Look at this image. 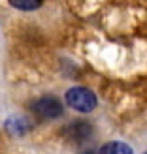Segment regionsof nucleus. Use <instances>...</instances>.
I'll return each mask as SVG.
<instances>
[{
	"label": "nucleus",
	"instance_id": "nucleus-1",
	"mask_svg": "<svg viewBox=\"0 0 147 154\" xmlns=\"http://www.w3.org/2000/svg\"><path fill=\"white\" fill-rule=\"evenodd\" d=\"M66 103L79 113H91L96 107V96L89 88L74 87L66 92Z\"/></svg>",
	"mask_w": 147,
	"mask_h": 154
},
{
	"label": "nucleus",
	"instance_id": "nucleus-3",
	"mask_svg": "<svg viewBox=\"0 0 147 154\" xmlns=\"http://www.w3.org/2000/svg\"><path fill=\"white\" fill-rule=\"evenodd\" d=\"M66 137H70L74 143H83L91 137V126L87 122H74V124L64 128Z\"/></svg>",
	"mask_w": 147,
	"mask_h": 154
},
{
	"label": "nucleus",
	"instance_id": "nucleus-2",
	"mask_svg": "<svg viewBox=\"0 0 147 154\" xmlns=\"http://www.w3.org/2000/svg\"><path fill=\"white\" fill-rule=\"evenodd\" d=\"M30 111H32L38 119L51 120V119H59L60 115H62V103L53 96H43V98L36 100V102L30 105Z\"/></svg>",
	"mask_w": 147,
	"mask_h": 154
},
{
	"label": "nucleus",
	"instance_id": "nucleus-4",
	"mask_svg": "<svg viewBox=\"0 0 147 154\" xmlns=\"http://www.w3.org/2000/svg\"><path fill=\"white\" fill-rule=\"evenodd\" d=\"M28 130H30L28 120L21 119V117H11V119L6 120V132L11 134V135H23V134H27Z\"/></svg>",
	"mask_w": 147,
	"mask_h": 154
},
{
	"label": "nucleus",
	"instance_id": "nucleus-5",
	"mask_svg": "<svg viewBox=\"0 0 147 154\" xmlns=\"http://www.w3.org/2000/svg\"><path fill=\"white\" fill-rule=\"evenodd\" d=\"M100 154H132V149L123 141H111L100 149Z\"/></svg>",
	"mask_w": 147,
	"mask_h": 154
},
{
	"label": "nucleus",
	"instance_id": "nucleus-6",
	"mask_svg": "<svg viewBox=\"0 0 147 154\" xmlns=\"http://www.w3.org/2000/svg\"><path fill=\"white\" fill-rule=\"evenodd\" d=\"M10 4L17 10H23V11H30V10H38L43 0H10Z\"/></svg>",
	"mask_w": 147,
	"mask_h": 154
},
{
	"label": "nucleus",
	"instance_id": "nucleus-7",
	"mask_svg": "<svg viewBox=\"0 0 147 154\" xmlns=\"http://www.w3.org/2000/svg\"><path fill=\"white\" fill-rule=\"evenodd\" d=\"M145 154H147V152H145Z\"/></svg>",
	"mask_w": 147,
	"mask_h": 154
}]
</instances>
